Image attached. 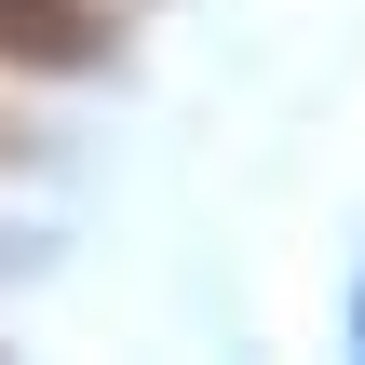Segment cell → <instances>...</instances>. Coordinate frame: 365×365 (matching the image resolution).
I'll return each instance as SVG.
<instances>
[{
	"label": "cell",
	"mask_w": 365,
	"mask_h": 365,
	"mask_svg": "<svg viewBox=\"0 0 365 365\" xmlns=\"http://www.w3.org/2000/svg\"><path fill=\"white\" fill-rule=\"evenodd\" d=\"M108 14L95 0H0V68H95Z\"/></svg>",
	"instance_id": "6da1fadb"
}]
</instances>
